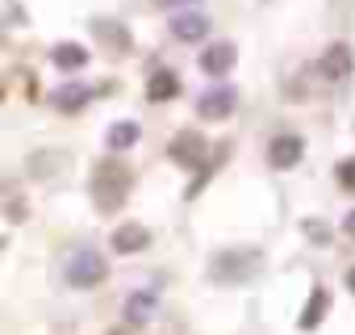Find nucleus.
<instances>
[{
	"mask_svg": "<svg viewBox=\"0 0 355 335\" xmlns=\"http://www.w3.org/2000/svg\"><path fill=\"white\" fill-rule=\"evenodd\" d=\"M338 185H343L347 193H355V159H343V163H338Z\"/></svg>",
	"mask_w": 355,
	"mask_h": 335,
	"instance_id": "dca6fc26",
	"label": "nucleus"
},
{
	"mask_svg": "<svg viewBox=\"0 0 355 335\" xmlns=\"http://www.w3.org/2000/svg\"><path fill=\"white\" fill-rule=\"evenodd\" d=\"M88 97H92V92H88L84 84H63V88H55V92H51V105H55V109H63V113H76V109H84V105H88Z\"/></svg>",
	"mask_w": 355,
	"mask_h": 335,
	"instance_id": "1a4fd4ad",
	"label": "nucleus"
},
{
	"mask_svg": "<svg viewBox=\"0 0 355 335\" xmlns=\"http://www.w3.org/2000/svg\"><path fill=\"white\" fill-rule=\"evenodd\" d=\"M155 5H184V0H155Z\"/></svg>",
	"mask_w": 355,
	"mask_h": 335,
	"instance_id": "6ab92c4d",
	"label": "nucleus"
},
{
	"mask_svg": "<svg viewBox=\"0 0 355 335\" xmlns=\"http://www.w3.org/2000/svg\"><path fill=\"white\" fill-rule=\"evenodd\" d=\"M105 277H109L105 260H101L96 252H88V247L67 260V285H71V289H92V285H101Z\"/></svg>",
	"mask_w": 355,
	"mask_h": 335,
	"instance_id": "f03ea898",
	"label": "nucleus"
},
{
	"mask_svg": "<svg viewBox=\"0 0 355 335\" xmlns=\"http://www.w3.org/2000/svg\"><path fill=\"white\" fill-rule=\"evenodd\" d=\"M138 142V122H113L109 126V147L113 151H130Z\"/></svg>",
	"mask_w": 355,
	"mask_h": 335,
	"instance_id": "ddd939ff",
	"label": "nucleus"
},
{
	"mask_svg": "<svg viewBox=\"0 0 355 335\" xmlns=\"http://www.w3.org/2000/svg\"><path fill=\"white\" fill-rule=\"evenodd\" d=\"M201 67H205L209 76H226V72L234 67V47H230V42L205 47V51H201Z\"/></svg>",
	"mask_w": 355,
	"mask_h": 335,
	"instance_id": "6e6552de",
	"label": "nucleus"
},
{
	"mask_svg": "<svg viewBox=\"0 0 355 335\" xmlns=\"http://www.w3.org/2000/svg\"><path fill=\"white\" fill-rule=\"evenodd\" d=\"M343 231H347V235H355V210L347 214V222H343Z\"/></svg>",
	"mask_w": 355,
	"mask_h": 335,
	"instance_id": "a211bd4d",
	"label": "nucleus"
},
{
	"mask_svg": "<svg viewBox=\"0 0 355 335\" xmlns=\"http://www.w3.org/2000/svg\"><path fill=\"white\" fill-rule=\"evenodd\" d=\"M347 281H351V289H355V268H351V277H347Z\"/></svg>",
	"mask_w": 355,
	"mask_h": 335,
	"instance_id": "aec40b11",
	"label": "nucleus"
},
{
	"mask_svg": "<svg viewBox=\"0 0 355 335\" xmlns=\"http://www.w3.org/2000/svg\"><path fill=\"white\" fill-rule=\"evenodd\" d=\"M96 34H101V38H109L113 47H125V42H130V38H125V30H113V26H105V22H96Z\"/></svg>",
	"mask_w": 355,
	"mask_h": 335,
	"instance_id": "f3484780",
	"label": "nucleus"
},
{
	"mask_svg": "<svg viewBox=\"0 0 355 335\" xmlns=\"http://www.w3.org/2000/svg\"><path fill=\"white\" fill-rule=\"evenodd\" d=\"M171 34L180 42H201L209 34V17L205 13H175L171 17Z\"/></svg>",
	"mask_w": 355,
	"mask_h": 335,
	"instance_id": "423d86ee",
	"label": "nucleus"
},
{
	"mask_svg": "<svg viewBox=\"0 0 355 335\" xmlns=\"http://www.w3.org/2000/svg\"><path fill=\"white\" fill-rule=\"evenodd\" d=\"M175 92H180V80H175V72H155L150 84H146V97H150V101H171Z\"/></svg>",
	"mask_w": 355,
	"mask_h": 335,
	"instance_id": "9b49d317",
	"label": "nucleus"
},
{
	"mask_svg": "<svg viewBox=\"0 0 355 335\" xmlns=\"http://www.w3.org/2000/svg\"><path fill=\"white\" fill-rule=\"evenodd\" d=\"M322 72H326V80H343L351 72V51L347 47H330L326 59H322Z\"/></svg>",
	"mask_w": 355,
	"mask_h": 335,
	"instance_id": "f8f14e48",
	"label": "nucleus"
},
{
	"mask_svg": "<svg viewBox=\"0 0 355 335\" xmlns=\"http://www.w3.org/2000/svg\"><path fill=\"white\" fill-rule=\"evenodd\" d=\"M51 59H55V67H63V72H80V67L88 63V51H84L80 42H59V47L51 51Z\"/></svg>",
	"mask_w": 355,
	"mask_h": 335,
	"instance_id": "9d476101",
	"label": "nucleus"
},
{
	"mask_svg": "<svg viewBox=\"0 0 355 335\" xmlns=\"http://www.w3.org/2000/svg\"><path fill=\"white\" fill-rule=\"evenodd\" d=\"M301 155H305V142H301L297 134H280V138H272V147H268L272 168H293Z\"/></svg>",
	"mask_w": 355,
	"mask_h": 335,
	"instance_id": "0eeeda50",
	"label": "nucleus"
},
{
	"mask_svg": "<svg viewBox=\"0 0 355 335\" xmlns=\"http://www.w3.org/2000/svg\"><path fill=\"white\" fill-rule=\"evenodd\" d=\"M171 159L184 163V168H201V159H205V138H201L197 130L175 134V138H171Z\"/></svg>",
	"mask_w": 355,
	"mask_h": 335,
	"instance_id": "7ed1b4c3",
	"label": "nucleus"
},
{
	"mask_svg": "<svg viewBox=\"0 0 355 335\" xmlns=\"http://www.w3.org/2000/svg\"><path fill=\"white\" fill-rule=\"evenodd\" d=\"M197 109H201L205 122H222V117H230V113H234V88H226V84L209 88V92L197 101Z\"/></svg>",
	"mask_w": 355,
	"mask_h": 335,
	"instance_id": "20e7f679",
	"label": "nucleus"
},
{
	"mask_svg": "<svg viewBox=\"0 0 355 335\" xmlns=\"http://www.w3.org/2000/svg\"><path fill=\"white\" fill-rule=\"evenodd\" d=\"M109 243H113V252H117V256H134V252H142V247L150 243V231H146L142 222H121V227L113 231V239H109Z\"/></svg>",
	"mask_w": 355,
	"mask_h": 335,
	"instance_id": "39448f33",
	"label": "nucleus"
},
{
	"mask_svg": "<svg viewBox=\"0 0 355 335\" xmlns=\"http://www.w3.org/2000/svg\"><path fill=\"white\" fill-rule=\"evenodd\" d=\"M322 302H326V293L322 289H313V297H309V310H305V327H318V318H322Z\"/></svg>",
	"mask_w": 355,
	"mask_h": 335,
	"instance_id": "2eb2a0df",
	"label": "nucleus"
},
{
	"mask_svg": "<svg viewBox=\"0 0 355 335\" xmlns=\"http://www.w3.org/2000/svg\"><path fill=\"white\" fill-rule=\"evenodd\" d=\"M150 310H155V297H150V293H134V297L125 302V318H130V322H146Z\"/></svg>",
	"mask_w": 355,
	"mask_h": 335,
	"instance_id": "4468645a",
	"label": "nucleus"
},
{
	"mask_svg": "<svg viewBox=\"0 0 355 335\" xmlns=\"http://www.w3.org/2000/svg\"><path fill=\"white\" fill-rule=\"evenodd\" d=\"M125 189H130V172L121 163H101L96 168V181H92V197H96V206L101 210H117L121 202H125Z\"/></svg>",
	"mask_w": 355,
	"mask_h": 335,
	"instance_id": "f257e3e1",
	"label": "nucleus"
}]
</instances>
